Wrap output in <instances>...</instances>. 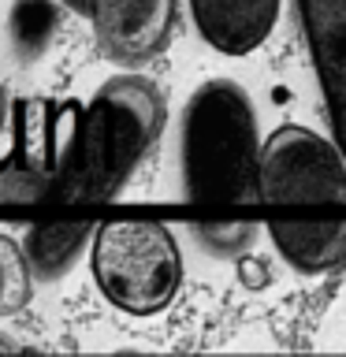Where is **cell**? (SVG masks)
I'll use <instances>...</instances> for the list:
<instances>
[{
  "instance_id": "cell-1",
  "label": "cell",
  "mask_w": 346,
  "mask_h": 357,
  "mask_svg": "<svg viewBox=\"0 0 346 357\" xmlns=\"http://www.w3.org/2000/svg\"><path fill=\"white\" fill-rule=\"evenodd\" d=\"M167 119L164 89L145 75H116L75 112L71 134L52 160L49 197L97 205L119 197Z\"/></svg>"
},
{
  "instance_id": "cell-2",
  "label": "cell",
  "mask_w": 346,
  "mask_h": 357,
  "mask_svg": "<svg viewBox=\"0 0 346 357\" xmlns=\"http://www.w3.org/2000/svg\"><path fill=\"white\" fill-rule=\"evenodd\" d=\"M261 149L253 100L234 78H209L190 93L179 160L194 205H234L257 194Z\"/></svg>"
},
{
  "instance_id": "cell-3",
  "label": "cell",
  "mask_w": 346,
  "mask_h": 357,
  "mask_svg": "<svg viewBox=\"0 0 346 357\" xmlns=\"http://www.w3.org/2000/svg\"><path fill=\"white\" fill-rule=\"evenodd\" d=\"M89 268L100 294L130 317H153L172 305L183 283L179 242L156 220L97 223L89 242Z\"/></svg>"
},
{
  "instance_id": "cell-4",
  "label": "cell",
  "mask_w": 346,
  "mask_h": 357,
  "mask_svg": "<svg viewBox=\"0 0 346 357\" xmlns=\"http://www.w3.org/2000/svg\"><path fill=\"white\" fill-rule=\"evenodd\" d=\"M257 201L268 208H346V156L331 138L287 123L261 149Z\"/></svg>"
},
{
  "instance_id": "cell-5",
  "label": "cell",
  "mask_w": 346,
  "mask_h": 357,
  "mask_svg": "<svg viewBox=\"0 0 346 357\" xmlns=\"http://www.w3.org/2000/svg\"><path fill=\"white\" fill-rule=\"evenodd\" d=\"M86 19L93 22V38L105 60L134 71L167 49L179 0H89Z\"/></svg>"
},
{
  "instance_id": "cell-6",
  "label": "cell",
  "mask_w": 346,
  "mask_h": 357,
  "mask_svg": "<svg viewBox=\"0 0 346 357\" xmlns=\"http://www.w3.org/2000/svg\"><path fill=\"white\" fill-rule=\"evenodd\" d=\"M294 4L320 82L331 142L346 156V0H294Z\"/></svg>"
},
{
  "instance_id": "cell-7",
  "label": "cell",
  "mask_w": 346,
  "mask_h": 357,
  "mask_svg": "<svg viewBox=\"0 0 346 357\" xmlns=\"http://www.w3.org/2000/svg\"><path fill=\"white\" fill-rule=\"evenodd\" d=\"M283 0H190L197 33L223 56L261 49L279 19Z\"/></svg>"
},
{
  "instance_id": "cell-8",
  "label": "cell",
  "mask_w": 346,
  "mask_h": 357,
  "mask_svg": "<svg viewBox=\"0 0 346 357\" xmlns=\"http://www.w3.org/2000/svg\"><path fill=\"white\" fill-rule=\"evenodd\" d=\"M268 234H272L279 257L301 275H324L346 264V216H328V220L272 216Z\"/></svg>"
},
{
  "instance_id": "cell-9",
  "label": "cell",
  "mask_w": 346,
  "mask_h": 357,
  "mask_svg": "<svg viewBox=\"0 0 346 357\" xmlns=\"http://www.w3.org/2000/svg\"><path fill=\"white\" fill-rule=\"evenodd\" d=\"M97 223L89 220H52V223H33L27 231V257L30 268H38L41 275H60L78 253L86 250V242H93Z\"/></svg>"
},
{
  "instance_id": "cell-10",
  "label": "cell",
  "mask_w": 346,
  "mask_h": 357,
  "mask_svg": "<svg viewBox=\"0 0 346 357\" xmlns=\"http://www.w3.org/2000/svg\"><path fill=\"white\" fill-rule=\"evenodd\" d=\"M30 301V257L19 242L0 234V317H11Z\"/></svg>"
},
{
  "instance_id": "cell-11",
  "label": "cell",
  "mask_w": 346,
  "mask_h": 357,
  "mask_svg": "<svg viewBox=\"0 0 346 357\" xmlns=\"http://www.w3.org/2000/svg\"><path fill=\"white\" fill-rule=\"evenodd\" d=\"M201 234V242L209 245L212 253L220 257H239L253 245V234H257V223L253 220H205L194 227Z\"/></svg>"
},
{
  "instance_id": "cell-12",
  "label": "cell",
  "mask_w": 346,
  "mask_h": 357,
  "mask_svg": "<svg viewBox=\"0 0 346 357\" xmlns=\"http://www.w3.org/2000/svg\"><path fill=\"white\" fill-rule=\"evenodd\" d=\"M52 19H56V11L49 0H22L15 8V19H11V30H15L22 49H41L52 30Z\"/></svg>"
},
{
  "instance_id": "cell-13",
  "label": "cell",
  "mask_w": 346,
  "mask_h": 357,
  "mask_svg": "<svg viewBox=\"0 0 346 357\" xmlns=\"http://www.w3.org/2000/svg\"><path fill=\"white\" fill-rule=\"evenodd\" d=\"M4 123H8V89L0 82V134H4Z\"/></svg>"
},
{
  "instance_id": "cell-14",
  "label": "cell",
  "mask_w": 346,
  "mask_h": 357,
  "mask_svg": "<svg viewBox=\"0 0 346 357\" xmlns=\"http://www.w3.org/2000/svg\"><path fill=\"white\" fill-rule=\"evenodd\" d=\"M11 350H22V342H15L11 335H4V331H0V354H11Z\"/></svg>"
}]
</instances>
